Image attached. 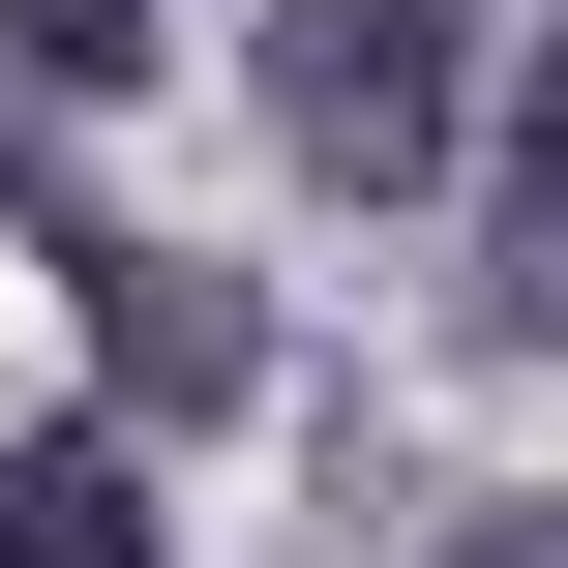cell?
Returning <instances> with one entry per match:
<instances>
[{
	"label": "cell",
	"instance_id": "7a4b0ae2",
	"mask_svg": "<svg viewBox=\"0 0 568 568\" xmlns=\"http://www.w3.org/2000/svg\"><path fill=\"white\" fill-rule=\"evenodd\" d=\"M90 389H150V419H240V389H270V329H240V270H180V240H120V270H90Z\"/></svg>",
	"mask_w": 568,
	"mask_h": 568
},
{
	"label": "cell",
	"instance_id": "5b68a950",
	"mask_svg": "<svg viewBox=\"0 0 568 568\" xmlns=\"http://www.w3.org/2000/svg\"><path fill=\"white\" fill-rule=\"evenodd\" d=\"M419 568H568V509H449V539H419Z\"/></svg>",
	"mask_w": 568,
	"mask_h": 568
},
{
	"label": "cell",
	"instance_id": "277c9868",
	"mask_svg": "<svg viewBox=\"0 0 568 568\" xmlns=\"http://www.w3.org/2000/svg\"><path fill=\"white\" fill-rule=\"evenodd\" d=\"M0 60L30 90H150V0H0Z\"/></svg>",
	"mask_w": 568,
	"mask_h": 568
},
{
	"label": "cell",
	"instance_id": "3957f363",
	"mask_svg": "<svg viewBox=\"0 0 568 568\" xmlns=\"http://www.w3.org/2000/svg\"><path fill=\"white\" fill-rule=\"evenodd\" d=\"M0 568H180V479L120 419H0Z\"/></svg>",
	"mask_w": 568,
	"mask_h": 568
},
{
	"label": "cell",
	"instance_id": "6da1fadb",
	"mask_svg": "<svg viewBox=\"0 0 568 568\" xmlns=\"http://www.w3.org/2000/svg\"><path fill=\"white\" fill-rule=\"evenodd\" d=\"M479 120V0H270V150L329 210H419Z\"/></svg>",
	"mask_w": 568,
	"mask_h": 568
}]
</instances>
